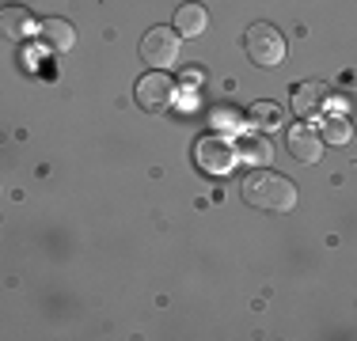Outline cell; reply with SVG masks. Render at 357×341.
<instances>
[{
	"mask_svg": "<svg viewBox=\"0 0 357 341\" xmlns=\"http://www.w3.org/2000/svg\"><path fill=\"white\" fill-rule=\"evenodd\" d=\"M0 31H4L8 42H23L31 34V15L27 8H4L0 12Z\"/></svg>",
	"mask_w": 357,
	"mask_h": 341,
	"instance_id": "10",
	"label": "cell"
},
{
	"mask_svg": "<svg viewBox=\"0 0 357 341\" xmlns=\"http://www.w3.org/2000/svg\"><path fill=\"white\" fill-rule=\"evenodd\" d=\"M240 193H243V201L259 212H293L296 209V182H289L285 175H278V170H270V167L251 170V175L243 178Z\"/></svg>",
	"mask_w": 357,
	"mask_h": 341,
	"instance_id": "1",
	"label": "cell"
},
{
	"mask_svg": "<svg viewBox=\"0 0 357 341\" xmlns=\"http://www.w3.org/2000/svg\"><path fill=\"white\" fill-rule=\"evenodd\" d=\"M194 159H198V167L209 170V175H228V170L236 167V159H240V152H236V144H228L225 136H206V141H198Z\"/></svg>",
	"mask_w": 357,
	"mask_h": 341,
	"instance_id": "5",
	"label": "cell"
},
{
	"mask_svg": "<svg viewBox=\"0 0 357 341\" xmlns=\"http://www.w3.org/2000/svg\"><path fill=\"white\" fill-rule=\"evenodd\" d=\"M141 61L152 65V68H172L178 61V31L152 27L141 38Z\"/></svg>",
	"mask_w": 357,
	"mask_h": 341,
	"instance_id": "3",
	"label": "cell"
},
{
	"mask_svg": "<svg viewBox=\"0 0 357 341\" xmlns=\"http://www.w3.org/2000/svg\"><path fill=\"white\" fill-rule=\"evenodd\" d=\"M243 49H248V61L259 68H274L285 61V38L270 23H251L243 34Z\"/></svg>",
	"mask_w": 357,
	"mask_h": 341,
	"instance_id": "2",
	"label": "cell"
},
{
	"mask_svg": "<svg viewBox=\"0 0 357 341\" xmlns=\"http://www.w3.org/2000/svg\"><path fill=\"white\" fill-rule=\"evenodd\" d=\"M319 136L327 144H350V136H354V125H350V118H342V114H327L319 122Z\"/></svg>",
	"mask_w": 357,
	"mask_h": 341,
	"instance_id": "12",
	"label": "cell"
},
{
	"mask_svg": "<svg viewBox=\"0 0 357 341\" xmlns=\"http://www.w3.org/2000/svg\"><path fill=\"white\" fill-rule=\"evenodd\" d=\"M289 156L296 159V164H316L323 156V144L319 136L312 129H304V125H296V129H289Z\"/></svg>",
	"mask_w": 357,
	"mask_h": 341,
	"instance_id": "8",
	"label": "cell"
},
{
	"mask_svg": "<svg viewBox=\"0 0 357 341\" xmlns=\"http://www.w3.org/2000/svg\"><path fill=\"white\" fill-rule=\"evenodd\" d=\"M38 42L42 49H50V54H69V49L76 46V31L69 19H57V15H50V19L38 23Z\"/></svg>",
	"mask_w": 357,
	"mask_h": 341,
	"instance_id": "6",
	"label": "cell"
},
{
	"mask_svg": "<svg viewBox=\"0 0 357 341\" xmlns=\"http://www.w3.org/2000/svg\"><path fill=\"white\" fill-rule=\"evenodd\" d=\"M323 99H327V88H323V84H316V80L296 84V88H293V110H296V118H316L319 106H323Z\"/></svg>",
	"mask_w": 357,
	"mask_h": 341,
	"instance_id": "9",
	"label": "cell"
},
{
	"mask_svg": "<svg viewBox=\"0 0 357 341\" xmlns=\"http://www.w3.org/2000/svg\"><path fill=\"white\" fill-rule=\"evenodd\" d=\"M248 122L255 125V129H278V125H282V106L270 102V99L251 102V106H248Z\"/></svg>",
	"mask_w": 357,
	"mask_h": 341,
	"instance_id": "11",
	"label": "cell"
},
{
	"mask_svg": "<svg viewBox=\"0 0 357 341\" xmlns=\"http://www.w3.org/2000/svg\"><path fill=\"white\" fill-rule=\"evenodd\" d=\"M240 156L251 159V164H270L274 148H270V141H262V136H248V141L240 144Z\"/></svg>",
	"mask_w": 357,
	"mask_h": 341,
	"instance_id": "13",
	"label": "cell"
},
{
	"mask_svg": "<svg viewBox=\"0 0 357 341\" xmlns=\"http://www.w3.org/2000/svg\"><path fill=\"white\" fill-rule=\"evenodd\" d=\"M175 31H178V38H198V34H206L209 31V12L202 4H178L175 8Z\"/></svg>",
	"mask_w": 357,
	"mask_h": 341,
	"instance_id": "7",
	"label": "cell"
},
{
	"mask_svg": "<svg viewBox=\"0 0 357 341\" xmlns=\"http://www.w3.org/2000/svg\"><path fill=\"white\" fill-rule=\"evenodd\" d=\"M172 102H175V84L164 68H156V72H149L137 80V106L141 110L156 114V110H167Z\"/></svg>",
	"mask_w": 357,
	"mask_h": 341,
	"instance_id": "4",
	"label": "cell"
}]
</instances>
